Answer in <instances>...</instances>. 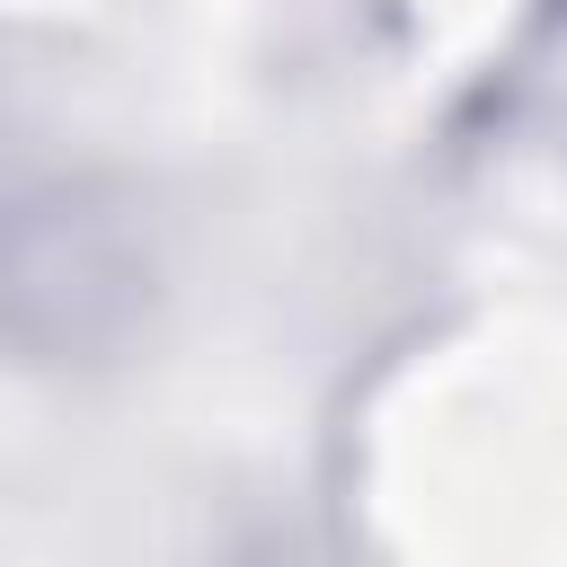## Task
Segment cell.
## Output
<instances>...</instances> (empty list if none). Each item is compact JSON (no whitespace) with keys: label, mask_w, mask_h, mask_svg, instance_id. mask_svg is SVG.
<instances>
[{"label":"cell","mask_w":567,"mask_h":567,"mask_svg":"<svg viewBox=\"0 0 567 567\" xmlns=\"http://www.w3.org/2000/svg\"><path fill=\"white\" fill-rule=\"evenodd\" d=\"M159 248L115 177H44L0 204V346L18 363H106L142 337Z\"/></svg>","instance_id":"obj_1"}]
</instances>
